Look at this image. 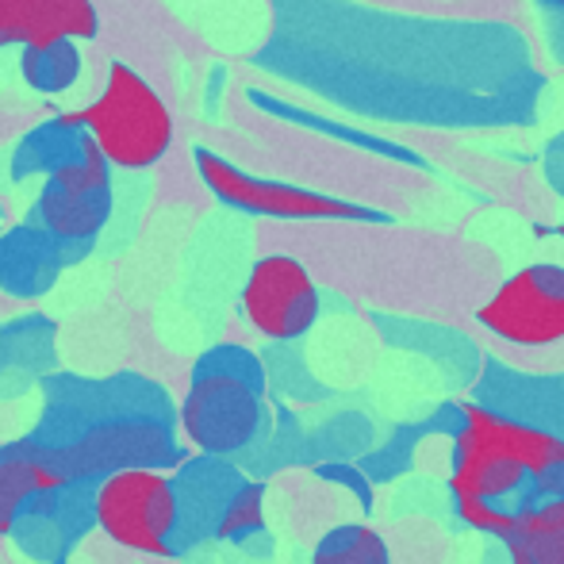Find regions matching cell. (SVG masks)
<instances>
[{"mask_svg":"<svg viewBox=\"0 0 564 564\" xmlns=\"http://www.w3.org/2000/svg\"><path fill=\"white\" fill-rule=\"evenodd\" d=\"M449 496L491 499L503 507L514 496H530V503L561 499L564 438L480 403H460V423L453 431Z\"/></svg>","mask_w":564,"mask_h":564,"instance_id":"6da1fadb","label":"cell"},{"mask_svg":"<svg viewBox=\"0 0 564 564\" xmlns=\"http://www.w3.org/2000/svg\"><path fill=\"white\" fill-rule=\"evenodd\" d=\"M181 431L208 457L250 449L265 431V372L242 346H216L196 361L181 403Z\"/></svg>","mask_w":564,"mask_h":564,"instance_id":"7a4b0ae2","label":"cell"},{"mask_svg":"<svg viewBox=\"0 0 564 564\" xmlns=\"http://www.w3.org/2000/svg\"><path fill=\"white\" fill-rule=\"evenodd\" d=\"M85 131L112 170H150L173 142V116L165 100L131 66L108 69V82L89 108H82Z\"/></svg>","mask_w":564,"mask_h":564,"instance_id":"3957f363","label":"cell"},{"mask_svg":"<svg viewBox=\"0 0 564 564\" xmlns=\"http://www.w3.org/2000/svg\"><path fill=\"white\" fill-rule=\"evenodd\" d=\"M93 519L108 542L142 557H170L173 534L185 519L177 480L154 465L119 468L93 491Z\"/></svg>","mask_w":564,"mask_h":564,"instance_id":"277c9868","label":"cell"},{"mask_svg":"<svg viewBox=\"0 0 564 564\" xmlns=\"http://www.w3.org/2000/svg\"><path fill=\"white\" fill-rule=\"evenodd\" d=\"M108 219H112V165L97 147L46 177L31 208V224L58 238L74 253V261L93 250Z\"/></svg>","mask_w":564,"mask_h":564,"instance_id":"5b68a950","label":"cell"},{"mask_svg":"<svg viewBox=\"0 0 564 564\" xmlns=\"http://www.w3.org/2000/svg\"><path fill=\"white\" fill-rule=\"evenodd\" d=\"M476 319L511 346H557L564 341V265L534 261L519 269L484 300Z\"/></svg>","mask_w":564,"mask_h":564,"instance_id":"8992f818","label":"cell"},{"mask_svg":"<svg viewBox=\"0 0 564 564\" xmlns=\"http://www.w3.org/2000/svg\"><path fill=\"white\" fill-rule=\"evenodd\" d=\"M242 315L261 338L300 341L315 327L323 312V296L304 261L289 253L258 258L242 284Z\"/></svg>","mask_w":564,"mask_h":564,"instance_id":"52a82bcc","label":"cell"},{"mask_svg":"<svg viewBox=\"0 0 564 564\" xmlns=\"http://www.w3.org/2000/svg\"><path fill=\"white\" fill-rule=\"evenodd\" d=\"M196 170H200L204 185L219 196L224 204L250 216H273V219H384L377 212L361 208V204L338 200V196L307 193L296 185H281V181H265L242 173L238 165L224 162L212 150H196Z\"/></svg>","mask_w":564,"mask_h":564,"instance_id":"ba28073f","label":"cell"},{"mask_svg":"<svg viewBox=\"0 0 564 564\" xmlns=\"http://www.w3.org/2000/svg\"><path fill=\"white\" fill-rule=\"evenodd\" d=\"M54 465L74 480V476H112L119 468L150 465L154 457H170L165 431L150 423H108L93 431L89 438H77L69 449L51 453Z\"/></svg>","mask_w":564,"mask_h":564,"instance_id":"9c48e42d","label":"cell"},{"mask_svg":"<svg viewBox=\"0 0 564 564\" xmlns=\"http://www.w3.org/2000/svg\"><path fill=\"white\" fill-rule=\"evenodd\" d=\"M93 0H0V46H35L51 39H97Z\"/></svg>","mask_w":564,"mask_h":564,"instance_id":"30bf717a","label":"cell"},{"mask_svg":"<svg viewBox=\"0 0 564 564\" xmlns=\"http://www.w3.org/2000/svg\"><path fill=\"white\" fill-rule=\"evenodd\" d=\"M69 261H74V253L28 219V224L4 230V238H0V289L8 296L35 300L58 281Z\"/></svg>","mask_w":564,"mask_h":564,"instance_id":"8fae6325","label":"cell"},{"mask_svg":"<svg viewBox=\"0 0 564 564\" xmlns=\"http://www.w3.org/2000/svg\"><path fill=\"white\" fill-rule=\"evenodd\" d=\"M69 484L46 449L31 442L0 449V534H12L31 499H51Z\"/></svg>","mask_w":564,"mask_h":564,"instance_id":"7c38bea8","label":"cell"},{"mask_svg":"<svg viewBox=\"0 0 564 564\" xmlns=\"http://www.w3.org/2000/svg\"><path fill=\"white\" fill-rule=\"evenodd\" d=\"M93 147H97V142H93L89 131H85L82 112H62V116L46 119V123L31 127V131L15 142L12 177L23 181V177H35V173L54 177V173L66 170L69 162H77V158Z\"/></svg>","mask_w":564,"mask_h":564,"instance_id":"4fadbf2b","label":"cell"},{"mask_svg":"<svg viewBox=\"0 0 564 564\" xmlns=\"http://www.w3.org/2000/svg\"><path fill=\"white\" fill-rule=\"evenodd\" d=\"M503 550L507 564H564V496L538 503L527 499Z\"/></svg>","mask_w":564,"mask_h":564,"instance_id":"5bb4252c","label":"cell"},{"mask_svg":"<svg viewBox=\"0 0 564 564\" xmlns=\"http://www.w3.org/2000/svg\"><path fill=\"white\" fill-rule=\"evenodd\" d=\"M20 74L35 93H66L82 77V54H77L74 39H51V43L23 46L20 54Z\"/></svg>","mask_w":564,"mask_h":564,"instance_id":"9a60e30c","label":"cell"},{"mask_svg":"<svg viewBox=\"0 0 564 564\" xmlns=\"http://www.w3.org/2000/svg\"><path fill=\"white\" fill-rule=\"evenodd\" d=\"M312 564H392L384 534L369 522H346L319 538Z\"/></svg>","mask_w":564,"mask_h":564,"instance_id":"2e32d148","label":"cell"},{"mask_svg":"<svg viewBox=\"0 0 564 564\" xmlns=\"http://www.w3.org/2000/svg\"><path fill=\"white\" fill-rule=\"evenodd\" d=\"M212 530H216L219 542H246V538L261 534L265 530V484L258 480L238 484Z\"/></svg>","mask_w":564,"mask_h":564,"instance_id":"e0dca14e","label":"cell"},{"mask_svg":"<svg viewBox=\"0 0 564 564\" xmlns=\"http://www.w3.org/2000/svg\"><path fill=\"white\" fill-rule=\"evenodd\" d=\"M453 511H457L460 527L496 538V542H507L514 534V522H519V507L491 503V499H453Z\"/></svg>","mask_w":564,"mask_h":564,"instance_id":"ac0fdd59","label":"cell"},{"mask_svg":"<svg viewBox=\"0 0 564 564\" xmlns=\"http://www.w3.org/2000/svg\"><path fill=\"white\" fill-rule=\"evenodd\" d=\"M545 4H557V8H564V0H545Z\"/></svg>","mask_w":564,"mask_h":564,"instance_id":"d6986e66","label":"cell"},{"mask_svg":"<svg viewBox=\"0 0 564 564\" xmlns=\"http://www.w3.org/2000/svg\"><path fill=\"white\" fill-rule=\"evenodd\" d=\"M557 235H561V238H564V219H561V227H557Z\"/></svg>","mask_w":564,"mask_h":564,"instance_id":"ffe728a7","label":"cell"},{"mask_svg":"<svg viewBox=\"0 0 564 564\" xmlns=\"http://www.w3.org/2000/svg\"><path fill=\"white\" fill-rule=\"evenodd\" d=\"M0 238H4V230H0Z\"/></svg>","mask_w":564,"mask_h":564,"instance_id":"44dd1931","label":"cell"}]
</instances>
